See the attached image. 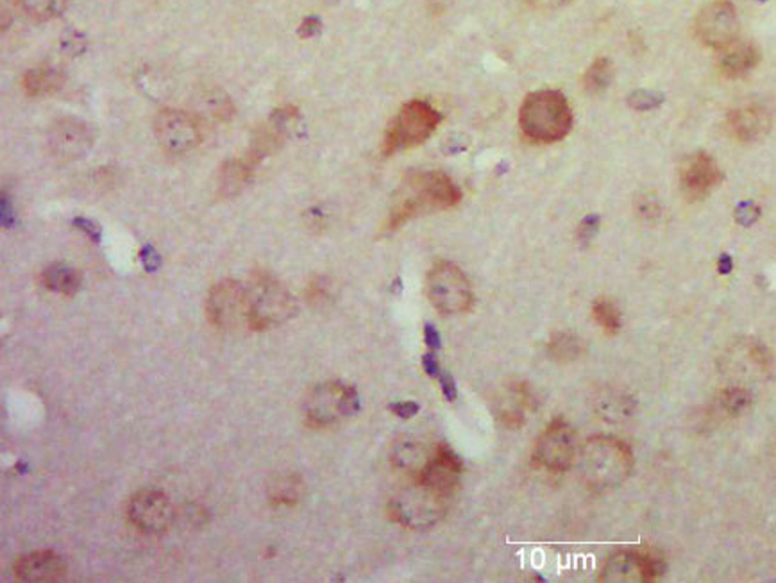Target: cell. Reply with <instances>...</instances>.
<instances>
[{
    "label": "cell",
    "instance_id": "34",
    "mask_svg": "<svg viewBox=\"0 0 776 583\" xmlns=\"http://www.w3.org/2000/svg\"><path fill=\"white\" fill-rule=\"evenodd\" d=\"M526 2L533 8H539V10H556V8L567 4L570 0H526Z\"/></svg>",
    "mask_w": 776,
    "mask_h": 583
},
{
    "label": "cell",
    "instance_id": "11",
    "mask_svg": "<svg viewBox=\"0 0 776 583\" xmlns=\"http://www.w3.org/2000/svg\"><path fill=\"white\" fill-rule=\"evenodd\" d=\"M206 315L218 329L240 328L249 324V292L240 281L224 280L215 284L206 300Z\"/></svg>",
    "mask_w": 776,
    "mask_h": 583
},
{
    "label": "cell",
    "instance_id": "27",
    "mask_svg": "<svg viewBox=\"0 0 776 583\" xmlns=\"http://www.w3.org/2000/svg\"><path fill=\"white\" fill-rule=\"evenodd\" d=\"M584 349V340L573 335V333H554L550 340V352L560 362L576 360V358L582 357Z\"/></svg>",
    "mask_w": 776,
    "mask_h": 583
},
{
    "label": "cell",
    "instance_id": "21",
    "mask_svg": "<svg viewBox=\"0 0 776 583\" xmlns=\"http://www.w3.org/2000/svg\"><path fill=\"white\" fill-rule=\"evenodd\" d=\"M256 169L258 167L247 156L232 159V161L222 165L221 173H218V195L222 199L238 195L241 190L246 189V184L251 181Z\"/></svg>",
    "mask_w": 776,
    "mask_h": 583
},
{
    "label": "cell",
    "instance_id": "10",
    "mask_svg": "<svg viewBox=\"0 0 776 583\" xmlns=\"http://www.w3.org/2000/svg\"><path fill=\"white\" fill-rule=\"evenodd\" d=\"M155 136L167 155L181 156L201 144L203 127L189 111L165 108L156 116Z\"/></svg>",
    "mask_w": 776,
    "mask_h": 583
},
{
    "label": "cell",
    "instance_id": "4",
    "mask_svg": "<svg viewBox=\"0 0 776 583\" xmlns=\"http://www.w3.org/2000/svg\"><path fill=\"white\" fill-rule=\"evenodd\" d=\"M249 292V324L247 328L252 332L274 328L294 317L297 304L286 290L285 284L275 280L274 276L266 270H258L252 274Z\"/></svg>",
    "mask_w": 776,
    "mask_h": 583
},
{
    "label": "cell",
    "instance_id": "28",
    "mask_svg": "<svg viewBox=\"0 0 776 583\" xmlns=\"http://www.w3.org/2000/svg\"><path fill=\"white\" fill-rule=\"evenodd\" d=\"M614 79L612 61L607 58H599L587 68L584 76V87L588 93H601L610 87Z\"/></svg>",
    "mask_w": 776,
    "mask_h": 583
},
{
    "label": "cell",
    "instance_id": "37",
    "mask_svg": "<svg viewBox=\"0 0 776 583\" xmlns=\"http://www.w3.org/2000/svg\"><path fill=\"white\" fill-rule=\"evenodd\" d=\"M426 344H428L429 347H440V338H439V333L435 332L431 326H426Z\"/></svg>",
    "mask_w": 776,
    "mask_h": 583
},
{
    "label": "cell",
    "instance_id": "31",
    "mask_svg": "<svg viewBox=\"0 0 776 583\" xmlns=\"http://www.w3.org/2000/svg\"><path fill=\"white\" fill-rule=\"evenodd\" d=\"M661 104L662 97L656 96V93L637 92L630 97V106L636 108V110H653V108L661 106Z\"/></svg>",
    "mask_w": 776,
    "mask_h": 583
},
{
    "label": "cell",
    "instance_id": "9",
    "mask_svg": "<svg viewBox=\"0 0 776 583\" xmlns=\"http://www.w3.org/2000/svg\"><path fill=\"white\" fill-rule=\"evenodd\" d=\"M664 571L661 554L653 550H619L608 557L599 573L603 583H650Z\"/></svg>",
    "mask_w": 776,
    "mask_h": 583
},
{
    "label": "cell",
    "instance_id": "36",
    "mask_svg": "<svg viewBox=\"0 0 776 583\" xmlns=\"http://www.w3.org/2000/svg\"><path fill=\"white\" fill-rule=\"evenodd\" d=\"M423 362H425V369L426 372H428L429 377H439L440 367L439 363H437V360H435V358H431L429 357V355H426L425 360H423Z\"/></svg>",
    "mask_w": 776,
    "mask_h": 583
},
{
    "label": "cell",
    "instance_id": "12",
    "mask_svg": "<svg viewBox=\"0 0 776 583\" xmlns=\"http://www.w3.org/2000/svg\"><path fill=\"white\" fill-rule=\"evenodd\" d=\"M576 457H578L576 435L564 419H554L551 425H548L533 448L536 462L540 468L553 473L570 471L576 463Z\"/></svg>",
    "mask_w": 776,
    "mask_h": 583
},
{
    "label": "cell",
    "instance_id": "35",
    "mask_svg": "<svg viewBox=\"0 0 776 583\" xmlns=\"http://www.w3.org/2000/svg\"><path fill=\"white\" fill-rule=\"evenodd\" d=\"M326 294H328V290H326V287H324L323 280H317L314 281V283L310 284V298H312V300H324V298H326Z\"/></svg>",
    "mask_w": 776,
    "mask_h": 583
},
{
    "label": "cell",
    "instance_id": "19",
    "mask_svg": "<svg viewBox=\"0 0 776 583\" xmlns=\"http://www.w3.org/2000/svg\"><path fill=\"white\" fill-rule=\"evenodd\" d=\"M772 126V119L767 111L757 104H746L730 111L727 119V130L730 136L738 142H755L762 135H766Z\"/></svg>",
    "mask_w": 776,
    "mask_h": 583
},
{
    "label": "cell",
    "instance_id": "23",
    "mask_svg": "<svg viewBox=\"0 0 776 583\" xmlns=\"http://www.w3.org/2000/svg\"><path fill=\"white\" fill-rule=\"evenodd\" d=\"M533 406V397L525 385L511 386L507 400L502 403V419L510 428H519L525 423L526 412Z\"/></svg>",
    "mask_w": 776,
    "mask_h": 583
},
{
    "label": "cell",
    "instance_id": "16",
    "mask_svg": "<svg viewBox=\"0 0 776 583\" xmlns=\"http://www.w3.org/2000/svg\"><path fill=\"white\" fill-rule=\"evenodd\" d=\"M462 477V462L460 458L443 444L434 449V453L426 458L423 468L415 473L414 480L423 483L431 491L439 492L449 497L460 483Z\"/></svg>",
    "mask_w": 776,
    "mask_h": 583
},
{
    "label": "cell",
    "instance_id": "20",
    "mask_svg": "<svg viewBox=\"0 0 776 583\" xmlns=\"http://www.w3.org/2000/svg\"><path fill=\"white\" fill-rule=\"evenodd\" d=\"M761 61V51L757 45L744 40H735L732 44L721 48L719 58V70L724 78L738 79L752 72Z\"/></svg>",
    "mask_w": 776,
    "mask_h": 583
},
{
    "label": "cell",
    "instance_id": "18",
    "mask_svg": "<svg viewBox=\"0 0 776 583\" xmlns=\"http://www.w3.org/2000/svg\"><path fill=\"white\" fill-rule=\"evenodd\" d=\"M67 564L54 551H33L19 557L15 562V576L22 582L53 583L65 579Z\"/></svg>",
    "mask_w": 776,
    "mask_h": 583
},
{
    "label": "cell",
    "instance_id": "7",
    "mask_svg": "<svg viewBox=\"0 0 776 583\" xmlns=\"http://www.w3.org/2000/svg\"><path fill=\"white\" fill-rule=\"evenodd\" d=\"M360 411V397L352 386L340 381H326L310 392L304 403V412L310 425L315 428L337 425Z\"/></svg>",
    "mask_w": 776,
    "mask_h": 583
},
{
    "label": "cell",
    "instance_id": "15",
    "mask_svg": "<svg viewBox=\"0 0 776 583\" xmlns=\"http://www.w3.org/2000/svg\"><path fill=\"white\" fill-rule=\"evenodd\" d=\"M93 142H95V133L92 126L79 119H61L54 122L47 136L48 153L64 164L82 158L88 150L92 149Z\"/></svg>",
    "mask_w": 776,
    "mask_h": 583
},
{
    "label": "cell",
    "instance_id": "24",
    "mask_svg": "<svg viewBox=\"0 0 776 583\" xmlns=\"http://www.w3.org/2000/svg\"><path fill=\"white\" fill-rule=\"evenodd\" d=\"M64 87V76L54 68H33L22 78V88L30 97H44Z\"/></svg>",
    "mask_w": 776,
    "mask_h": 583
},
{
    "label": "cell",
    "instance_id": "30",
    "mask_svg": "<svg viewBox=\"0 0 776 583\" xmlns=\"http://www.w3.org/2000/svg\"><path fill=\"white\" fill-rule=\"evenodd\" d=\"M721 401H723V406L730 414L738 415L750 406L752 395L743 386H730L721 395Z\"/></svg>",
    "mask_w": 776,
    "mask_h": 583
},
{
    "label": "cell",
    "instance_id": "22",
    "mask_svg": "<svg viewBox=\"0 0 776 583\" xmlns=\"http://www.w3.org/2000/svg\"><path fill=\"white\" fill-rule=\"evenodd\" d=\"M42 283L56 294L74 295L81 287V274L72 267L54 264L42 272Z\"/></svg>",
    "mask_w": 776,
    "mask_h": 583
},
{
    "label": "cell",
    "instance_id": "25",
    "mask_svg": "<svg viewBox=\"0 0 776 583\" xmlns=\"http://www.w3.org/2000/svg\"><path fill=\"white\" fill-rule=\"evenodd\" d=\"M20 10L36 22L58 19L67 10V0H16Z\"/></svg>",
    "mask_w": 776,
    "mask_h": 583
},
{
    "label": "cell",
    "instance_id": "17",
    "mask_svg": "<svg viewBox=\"0 0 776 583\" xmlns=\"http://www.w3.org/2000/svg\"><path fill=\"white\" fill-rule=\"evenodd\" d=\"M723 179L716 159L707 153H696L685 159L681 167V187L685 198L696 203L709 198Z\"/></svg>",
    "mask_w": 776,
    "mask_h": 583
},
{
    "label": "cell",
    "instance_id": "8",
    "mask_svg": "<svg viewBox=\"0 0 776 583\" xmlns=\"http://www.w3.org/2000/svg\"><path fill=\"white\" fill-rule=\"evenodd\" d=\"M446 500L448 497L414 480L412 487L392 500L391 514L397 523L411 530H426L442 519L448 508Z\"/></svg>",
    "mask_w": 776,
    "mask_h": 583
},
{
    "label": "cell",
    "instance_id": "6",
    "mask_svg": "<svg viewBox=\"0 0 776 583\" xmlns=\"http://www.w3.org/2000/svg\"><path fill=\"white\" fill-rule=\"evenodd\" d=\"M429 303L442 315L468 314L473 309V287L468 276L451 261H437L426 278Z\"/></svg>",
    "mask_w": 776,
    "mask_h": 583
},
{
    "label": "cell",
    "instance_id": "1",
    "mask_svg": "<svg viewBox=\"0 0 776 583\" xmlns=\"http://www.w3.org/2000/svg\"><path fill=\"white\" fill-rule=\"evenodd\" d=\"M460 199L462 192L446 173L437 170L411 173L397 192L385 222V232H397L406 222L425 213L457 206Z\"/></svg>",
    "mask_w": 776,
    "mask_h": 583
},
{
    "label": "cell",
    "instance_id": "29",
    "mask_svg": "<svg viewBox=\"0 0 776 583\" xmlns=\"http://www.w3.org/2000/svg\"><path fill=\"white\" fill-rule=\"evenodd\" d=\"M593 317L599 328L608 335H616L621 329V314L618 306L610 300H596L593 306Z\"/></svg>",
    "mask_w": 776,
    "mask_h": 583
},
{
    "label": "cell",
    "instance_id": "14",
    "mask_svg": "<svg viewBox=\"0 0 776 583\" xmlns=\"http://www.w3.org/2000/svg\"><path fill=\"white\" fill-rule=\"evenodd\" d=\"M695 33L707 47L721 48L738 40L739 16L729 0H716L705 5L695 20Z\"/></svg>",
    "mask_w": 776,
    "mask_h": 583
},
{
    "label": "cell",
    "instance_id": "13",
    "mask_svg": "<svg viewBox=\"0 0 776 583\" xmlns=\"http://www.w3.org/2000/svg\"><path fill=\"white\" fill-rule=\"evenodd\" d=\"M127 519L147 536H161L175 520V506L159 491H140L127 502Z\"/></svg>",
    "mask_w": 776,
    "mask_h": 583
},
{
    "label": "cell",
    "instance_id": "32",
    "mask_svg": "<svg viewBox=\"0 0 776 583\" xmlns=\"http://www.w3.org/2000/svg\"><path fill=\"white\" fill-rule=\"evenodd\" d=\"M437 378H439L440 385H442L446 400L453 401L454 397H457V386H454L453 378L449 377V374H446L443 371H440Z\"/></svg>",
    "mask_w": 776,
    "mask_h": 583
},
{
    "label": "cell",
    "instance_id": "26",
    "mask_svg": "<svg viewBox=\"0 0 776 583\" xmlns=\"http://www.w3.org/2000/svg\"><path fill=\"white\" fill-rule=\"evenodd\" d=\"M301 494H303V483L300 478L278 477L269 485L270 502L278 506L294 505L300 502Z\"/></svg>",
    "mask_w": 776,
    "mask_h": 583
},
{
    "label": "cell",
    "instance_id": "2",
    "mask_svg": "<svg viewBox=\"0 0 776 583\" xmlns=\"http://www.w3.org/2000/svg\"><path fill=\"white\" fill-rule=\"evenodd\" d=\"M576 463L580 480L585 487L596 494H603L621 487L622 483L627 482L636 466V458L627 442L616 437L598 435L578 449Z\"/></svg>",
    "mask_w": 776,
    "mask_h": 583
},
{
    "label": "cell",
    "instance_id": "3",
    "mask_svg": "<svg viewBox=\"0 0 776 583\" xmlns=\"http://www.w3.org/2000/svg\"><path fill=\"white\" fill-rule=\"evenodd\" d=\"M522 135L537 144H554L573 130L570 102L556 90H539L526 96L519 110Z\"/></svg>",
    "mask_w": 776,
    "mask_h": 583
},
{
    "label": "cell",
    "instance_id": "5",
    "mask_svg": "<svg viewBox=\"0 0 776 583\" xmlns=\"http://www.w3.org/2000/svg\"><path fill=\"white\" fill-rule=\"evenodd\" d=\"M442 116L425 101L406 102L392 119L383 138V155L392 156L401 150L414 149L425 144L439 127Z\"/></svg>",
    "mask_w": 776,
    "mask_h": 583
},
{
    "label": "cell",
    "instance_id": "33",
    "mask_svg": "<svg viewBox=\"0 0 776 583\" xmlns=\"http://www.w3.org/2000/svg\"><path fill=\"white\" fill-rule=\"evenodd\" d=\"M391 411L396 412L400 417H414L417 412H419V405H415L412 401H406V403H397V405L391 406Z\"/></svg>",
    "mask_w": 776,
    "mask_h": 583
}]
</instances>
